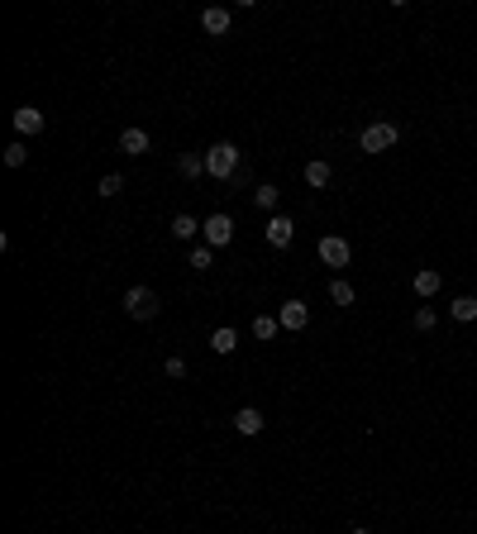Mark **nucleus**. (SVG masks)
I'll list each match as a JSON object with an SVG mask.
<instances>
[{
    "label": "nucleus",
    "instance_id": "f8f14e48",
    "mask_svg": "<svg viewBox=\"0 0 477 534\" xmlns=\"http://www.w3.org/2000/svg\"><path fill=\"white\" fill-rule=\"evenodd\" d=\"M234 429L238 434H258V429H263V415H258V406H243L234 415Z\"/></svg>",
    "mask_w": 477,
    "mask_h": 534
},
{
    "label": "nucleus",
    "instance_id": "9b49d317",
    "mask_svg": "<svg viewBox=\"0 0 477 534\" xmlns=\"http://www.w3.org/2000/svg\"><path fill=\"white\" fill-rule=\"evenodd\" d=\"M411 286H415V296H434V291H439V272H434V267H420L411 277Z\"/></svg>",
    "mask_w": 477,
    "mask_h": 534
},
{
    "label": "nucleus",
    "instance_id": "423d86ee",
    "mask_svg": "<svg viewBox=\"0 0 477 534\" xmlns=\"http://www.w3.org/2000/svg\"><path fill=\"white\" fill-rule=\"evenodd\" d=\"M305 320H310L305 300H286L282 310H277V325H282V330H305Z\"/></svg>",
    "mask_w": 477,
    "mask_h": 534
},
{
    "label": "nucleus",
    "instance_id": "f257e3e1",
    "mask_svg": "<svg viewBox=\"0 0 477 534\" xmlns=\"http://www.w3.org/2000/svg\"><path fill=\"white\" fill-rule=\"evenodd\" d=\"M206 172L220 177V182H229V177L238 172V148L234 143H215V148H206Z\"/></svg>",
    "mask_w": 477,
    "mask_h": 534
},
{
    "label": "nucleus",
    "instance_id": "f03ea898",
    "mask_svg": "<svg viewBox=\"0 0 477 534\" xmlns=\"http://www.w3.org/2000/svg\"><path fill=\"white\" fill-rule=\"evenodd\" d=\"M125 310L134 315V320H153V315H158V296H153L148 286H129L125 291Z\"/></svg>",
    "mask_w": 477,
    "mask_h": 534
},
{
    "label": "nucleus",
    "instance_id": "b1692460",
    "mask_svg": "<svg viewBox=\"0 0 477 534\" xmlns=\"http://www.w3.org/2000/svg\"><path fill=\"white\" fill-rule=\"evenodd\" d=\"M415 330H434V310H429V305L415 310Z\"/></svg>",
    "mask_w": 477,
    "mask_h": 534
},
{
    "label": "nucleus",
    "instance_id": "4be33fe9",
    "mask_svg": "<svg viewBox=\"0 0 477 534\" xmlns=\"http://www.w3.org/2000/svg\"><path fill=\"white\" fill-rule=\"evenodd\" d=\"M24 143H10V148H5V167H24Z\"/></svg>",
    "mask_w": 477,
    "mask_h": 534
},
{
    "label": "nucleus",
    "instance_id": "f3484780",
    "mask_svg": "<svg viewBox=\"0 0 477 534\" xmlns=\"http://www.w3.org/2000/svg\"><path fill=\"white\" fill-rule=\"evenodd\" d=\"M172 234L182 239V244H187V239H196V234H201V224L191 220V215H177V220H172Z\"/></svg>",
    "mask_w": 477,
    "mask_h": 534
},
{
    "label": "nucleus",
    "instance_id": "dca6fc26",
    "mask_svg": "<svg viewBox=\"0 0 477 534\" xmlns=\"http://www.w3.org/2000/svg\"><path fill=\"white\" fill-rule=\"evenodd\" d=\"M277 330H282V325H277V315H253V334H258V339H277Z\"/></svg>",
    "mask_w": 477,
    "mask_h": 534
},
{
    "label": "nucleus",
    "instance_id": "9d476101",
    "mask_svg": "<svg viewBox=\"0 0 477 534\" xmlns=\"http://www.w3.org/2000/svg\"><path fill=\"white\" fill-rule=\"evenodd\" d=\"M120 148H125L129 157H143L148 153V134H143V129H125V134H120Z\"/></svg>",
    "mask_w": 477,
    "mask_h": 534
},
{
    "label": "nucleus",
    "instance_id": "412c9836",
    "mask_svg": "<svg viewBox=\"0 0 477 534\" xmlns=\"http://www.w3.org/2000/svg\"><path fill=\"white\" fill-rule=\"evenodd\" d=\"M120 187H125V177H120V172H105V177H100V196H120Z\"/></svg>",
    "mask_w": 477,
    "mask_h": 534
},
{
    "label": "nucleus",
    "instance_id": "2eb2a0df",
    "mask_svg": "<svg viewBox=\"0 0 477 534\" xmlns=\"http://www.w3.org/2000/svg\"><path fill=\"white\" fill-rule=\"evenodd\" d=\"M449 310H454V320H463V325H473V320H477V300H473V296H458L454 305H449Z\"/></svg>",
    "mask_w": 477,
    "mask_h": 534
},
{
    "label": "nucleus",
    "instance_id": "7ed1b4c3",
    "mask_svg": "<svg viewBox=\"0 0 477 534\" xmlns=\"http://www.w3.org/2000/svg\"><path fill=\"white\" fill-rule=\"evenodd\" d=\"M363 153H387L392 143H397V125H387V120H377V125H367L363 129Z\"/></svg>",
    "mask_w": 477,
    "mask_h": 534
},
{
    "label": "nucleus",
    "instance_id": "ddd939ff",
    "mask_svg": "<svg viewBox=\"0 0 477 534\" xmlns=\"http://www.w3.org/2000/svg\"><path fill=\"white\" fill-rule=\"evenodd\" d=\"M330 300H334V305H353V300H358V291H353L344 277H334V282H330Z\"/></svg>",
    "mask_w": 477,
    "mask_h": 534
},
{
    "label": "nucleus",
    "instance_id": "a878e982",
    "mask_svg": "<svg viewBox=\"0 0 477 534\" xmlns=\"http://www.w3.org/2000/svg\"><path fill=\"white\" fill-rule=\"evenodd\" d=\"M349 534H372V530H349Z\"/></svg>",
    "mask_w": 477,
    "mask_h": 534
},
{
    "label": "nucleus",
    "instance_id": "6ab92c4d",
    "mask_svg": "<svg viewBox=\"0 0 477 534\" xmlns=\"http://www.w3.org/2000/svg\"><path fill=\"white\" fill-rule=\"evenodd\" d=\"M330 162H310V167H305V182H310V187H330Z\"/></svg>",
    "mask_w": 477,
    "mask_h": 534
},
{
    "label": "nucleus",
    "instance_id": "1a4fd4ad",
    "mask_svg": "<svg viewBox=\"0 0 477 534\" xmlns=\"http://www.w3.org/2000/svg\"><path fill=\"white\" fill-rule=\"evenodd\" d=\"M201 29L206 33H229V10H220V5H210V10H201Z\"/></svg>",
    "mask_w": 477,
    "mask_h": 534
},
{
    "label": "nucleus",
    "instance_id": "4468645a",
    "mask_svg": "<svg viewBox=\"0 0 477 534\" xmlns=\"http://www.w3.org/2000/svg\"><path fill=\"white\" fill-rule=\"evenodd\" d=\"M210 348H215V353H234V348H238V334L229 330V325H224V330H215V334H210Z\"/></svg>",
    "mask_w": 477,
    "mask_h": 534
},
{
    "label": "nucleus",
    "instance_id": "0eeeda50",
    "mask_svg": "<svg viewBox=\"0 0 477 534\" xmlns=\"http://www.w3.org/2000/svg\"><path fill=\"white\" fill-rule=\"evenodd\" d=\"M291 239H296V224L286 220V215H272V220H268V244H272V248H286Z\"/></svg>",
    "mask_w": 477,
    "mask_h": 534
},
{
    "label": "nucleus",
    "instance_id": "20e7f679",
    "mask_svg": "<svg viewBox=\"0 0 477 534\" xmlns=\"http://www.w3.org/2000/svg\"><path fill=\"white\" fill-rule=\"evenodd\" d=\"M320 258H325V267H349V258H353L349 239H339V234H325V239H320Z\"/></svg>",
    "mask_w": 477,
    "mask_h": 534
},
{
    "label": "nucleus",
    "instance_id": "a211bd4d",
    "mask_svg": "<svg viewBox=\"0 0 477 534\" xmlns=\"http://www.w3.org/2000/svg\"><path fill=\"white\" fill-rule=\"evenodd\" d=\"M177 172H182V177H201V172H206V157L182 153V162H177Z\"/></svg>",
    "mask_w": 477,
    "mask_h": 534
},
{
    "label": "nucleus",
    "instance_id": "39448f33",
    "mask_svg": "<svg viewBox=\"0 0 477 534\" xmlns=\"http://www.w3.org/2000/svg\"><path fill=\"white\" fill-rule=\"evenodd\" d=\"M201 234H206V248H224V244L234 239V220H229V215H210V220L201 224Z\"/></svg>",
    "mask_w": 477,
    "mask_h": 534
},
{
    "label": "nucleus",
    "instance_id": "393cba45",
    "mask_svg": "<svg viewBox=\"0 0 477 534\" xmlns=\"http://www.w3.org/2000/svg\"><path fill=\"white\" fill-rule=\"evenodd\" d=\"M167 377H187V362H182V358H167Z\"/></svg>",
    "mask_w": 477,
    "mask_h": 534
},
{
    "label": "nucleus",
    "instance_id": "aec40b11",
    "mask_svg": "<svg viewBox=\"0 0 477 534\" xmlns=\"http://www.w3.org/2000/svg\"><path fill=\"white\" fill-rule=\"evenodd\" d=\"M253 205H258V210H277V187H258L253 191Z\"/></svg>",
    "mask_w": 477,
    "mask_h": 534
},
{
    "label": "nucleus",
    "instance_id": "6e6552de",
    "mask_svg": "<svg viewBox=\"0 0 477 534\" xmlns=\"http://www.w3.org/2000/svg\"><path fill=\"white\" fill-rule=\"evenodd\" d=\"M15 129L24 134V139H33V134L43 129V110H33V105H19V110H15Z\"/></svg>",
    "mask_w": 477,
    "mask_h": 534
},
{
    "label": "nucleus",
    "instance_id": "5701e85b",
    "mask_svg": "<svg viewBox=\"0 0 477 534\" xmlns=\"http://www.w3.org/2000/svg\"><path fill=\"white\" fill-rule=\"evenodd\" d=\"M210 258H215V248H191V267H196V272H206Z\"/></svg>",
    "mask_w": 477,
    "mask_h": 534
}]
</instances>
